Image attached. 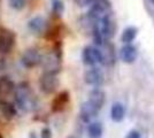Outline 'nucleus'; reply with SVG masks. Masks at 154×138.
Instances as JSON below:
<instances>
[{
	"label": "nucleus",
	"mask_w": 154,
	"mask_h": 138,
	"mask_svg": "<svg viewBox=\"0 0 154 138\" xmlns=\"http://www.w3.org/2000/svg\"><path fill=\"white\" fill-rule=\"evenodd\" d=\"M15 103L21 111L29 112L35 107V98L30 86L26 83H21L15 91Z\"/></svg>",
	"instance_id": "nucleus-1"
},
{
	"label": "nucleus",
	"mask_w": 154,
	"mask_h": 138,
	"mask_svg": "<svg viewBox=\"0 0 154 138\" xmlns=\"http://www.w3.org/2000/svg\"><path fill=\"white\" fill-rule=\"evenodd\" d=\"M39 86L40 90L44 93H53L58 89L59 86V78L54 72H44L39 79Z\"/></svg>",
	"instance_id": "nucleus-2"
},
{
	"label": "nucleus",
	"mask_w": 154,
	"mask_h": 138,
	"mask_svg": "<svg viewBox=\"0 0 154 138\" xmlns=\"http://www.w3.org/2000/svg\"><path fill=\"white\" fill-rule=\"evenodd\" d=\"M83 62L88 66H96L98 63H103V55L99 48L93 46H86L82 53Z\"/></svg>",
	"instance_id": "nucleus-3"
},
{
	"label": "nucleus",
	"mask_w": 154,
	"mask_h": 138,
	"mask_svg": "<svg viewBox=\"0 0 154 138\" xmlns=\"http://www.w3.org/2000/svg\"><path fill=\"white\" fill-rule=\"evenodd\" d=\"M97 29L105 40H109L115 33V26L109 15H106L97 23Z\"/></svg>",
	"instance_id": "nucleus-4"
},
{
	"label": "nucleus",
	"mask_w": 154,
	"mask_h": 138,
	"mask_svg": "<svg viewBox=\"0 0 154 138\" xmlns=\"http://www.w3.org/2000/svg\"><path fill=\"white\" fill-rule=\"evenodd\" d=\"M42 59H43V55L39 53L38 50L28 48L26 52L23 53V55L21 58V62L26 68H33L42 63Z\"/></svg>",
	"instance_id": "nucleus-5"
},
{
	"label": "nucleus",
	"mask_w": 154,
	"mask_h": 138,
	"mask_svg": "<svg viewBox=\"0 0 154 138\" xmlns=\"http://www.w3.org/2000/svg\"><path fill=\"white\" fill-rule=\"evenodd\" d=\"M15 44V35L11 30L2 29L0 31V54H7L12 51Z\"/></svg>",
	"instance_id": "nucleus-6"
},
{
	"label": "nucleus",
	"mask_w": 154,
	"mask_h": 138,
	"mask_svg": "<svg viewBox=\"0 0 154 138\" xmlns=\"http://www.w3.org/2000/svg\"><path fill=\"white\" fill-rule=\"evenodd\" d=\"M42 65H43L46 72H54L55 74L60 68V58L55 53H48L45 57H43Z\"/></svg>",
	"instance_id": "nucleus-7"
},
{
	"label": "nucleus",
	"mask_w": 154,
	"mask_h": 138,
	"mask_svg": "<svg viewBox=\"0 0 154 138\" xmlns=\"http://www.w3.org/2000/svg\"><path fill=\"white\" fill-rule=\"evenodd\" d=\"M84 81L86 84L98 87L103 83V75L100 69L91 68L84 74Z\"/></svg>",
	"instance_id": "nucleus-8"
},
{
	"label": "nucleus",
	"mask_w": 154,
	"mask_h": 138,
	"mask_svg": "<svg viewBox=\"0 0 154 138\" xmlns=\"http://www.w3.org/2000/svg\"><path fill=\"white\" fill-rule=\"evenodd\" d=\"M120 57L122 59L123 62L125 63H132L135 62L137 57H138V52H137V48L135 46L130 45V44H127L124 45L121 48L120 51Z\"/></svg>",
	"instance_id": "nucleus-9"
},
{
	"label": "nucleus",
	"mask_w": 154,
	"mask_h": 138,
	"mask_svg": "<svg viewBox=\"0 0 154 138\" xmlns=\"http://www.w3.org/2000/svg\"><path fill=\"white\" fill-rule=\"evenodd\" d=\"M28 28L29 30L35 35H42L45 31L46 21L43 16H35L28 22Z\"/></svg>",
	"instance_id": "nucleus-10"
},
{
	"label": "nucleus",
	"mask_w": 154,
	"mask_h": 138,
	"mask_svg": "<svg viewBox=\"0 0 154 138\" xmlns=\"http://www.w3.org/2000/svg\"><path fill=\"white\" fill-rule=\"evenodd\" d=\"M89 103L92 104L96 108L100 109L105 104V92L98 87L93 89L89 94Z\"/></svg>",
	"instance_id": "nucleus-11"
},
{
	"label": "nucleus",
	"mask_w": 154,
	"mask_h": 138,
	"mask_svg": "<svg viewBox=\"0 0 154 138\" xmlns=\"http://www.w3.org/2000/svg\"><path fill=\"white\" fill-rule=\"evenodd\" d=\"M98 112H99V109L96 108L92 104H90L89 101L83 103L82 106H81V118H82V120L85 121V122H88V121H90L92 118L97 116Z\"/></svg>",
	"instance_id": "nucleus-12"
},
{
	"label": "nucleus",
	"mask_w": 154,
	"mask_h": 138,
	"mask_svg": "<svg viewBox=\"0 0 154 138\" xmlns=\"http://www.w3.org/2000/svg\"><path fill=\"white\" fill-rule=\"evenodd\" d=\"M125 116V108L121 103L113 104L110 108V118L115 122H121Z\"/></svg>",
	"instance_id": "nucleus-13"
},
{
	"label": "nucleus",
	"mask_w": 154,
	"mask_h": 138,
	"mask_svg": "<svg viewBox=\"0 0 154 138\" xmlns=\"http://www.w3.org/2000/svg\"><path fill=\"white\" fill-rule=\"evenodd\" d=\"M101 55H103V63L110 65L115 60L114 48H113V46L110 45L108 41H105V52H101Z\"/></svg>",
	"instance_id": "nucleus-14"
},
{
	"label": "nucleus",
	"mask_w": 154,
	"mask_h": 138,
	"mask_svg": "<svg viewBox=\"0 0 154 138\" xmlns=\"http://www.w3.org/2000/svg\"><path fill=\"white\" fill-rule=\"evenodd\" d=\"M138 30L135 26H128L127 29L123 30L122 35H121V40L124 44H130L131 41H134L135 38L137 37Z\"/></svg>",
	"instance_id": "nucleus-15"
},
{
	"label": "nucleus",
	"mask_w": 154,
	"mask_h": 138,
	"mask_svg": "<svg viewBox=\"0 0 154 138\" xmlns=\"http://www.w3.org/2000/svg\"><path fill=\"white\" fill-rule=\"evenodd\" d=\"M88 135L90 138H101L103 125L100 122H92L88 127Z\"/></svg>",
	"instance_id": "nucleus-16"
},
{
	"label": "nucleus",
	"mask_w": 154,
	"mask_h": 138,
	"mask_svg": "<svg viewBox=\"0 0 154 138\" xmlns=\"http://www.w3.org/2000/svg\"><path fill=\"white\" fill-rule=\"evenodd\" d=\"M0 113L4 115V118H6L7 120H11L16 114V111H15L14 106L11 105L9 103L1 101L0 103Z\"/></svg>",
	"instance_id": "nucleus-17"
},
{
	"label": "nucleus",
	"mask_w": 154,
	"mask_h": 138,
	"mask_svg": "<svg viewBox=\"0 0 154 138\" xmlns=\"http://www.w3.org/2000/svg\"><path fill=\"white\" fill-rule=\"evenodd\" d=\"M52 9L58 15H61L64 11V4L62 0H52Z\"/></svg>",
	"instance_id": "nucleus-18"
},
{
	"label": "nucleus",
	"mask_w": 154,
	"mask_h": 138,
	"mask_svg": "<svg viewBox=\"0 0 154 138\" xmlns=\"http://www.w3.org/2000/svg\"><path fill=\"white\" fill-rule=\"evenodd\" d=\"M11 7L15 11H22L26 7V0H8Z\"/></svg>",
	"instance_id": "nucleus-19"
},
{
	"label": "nucleus",
	"mask_w": 154,
	"mask_h": 138,
	"mask_svg": "<svg viewBox=\"0 0 154 138\" xmlns=\"http://www.w3.org/2000/svg\"><path fill=\"white\" fill-rule=\"evenodd\" d=\"M12 87H13V84H12L11 81L5 78H2L0 81V91L4 90L5 92H11L12 91Z\"/></svg>",
	"instance_id": "nucleus-20"
},
{
	"label": "nucleus",
	"mask_w": 154,
	"mask_h": 138,
	"mask_svg": "<svg viewBox=\"0 0 154 138\" xmlns=\"http://www.w3.org/2000/svg\"><path fill=\"white\" fill-rule=\"evenodd\" d=\"M40 138H52V131L50 128H43L40 132Z\"/></svg>",
	"instance_id": "nucleus-21"
},
{
	"label": "nucleus",
	"mask_w": 154,
	"mask_h": 138,
	"mask_svg": "<svg viewBox=\"0 0 154 138\" xmlns=\"http://www.w3.org/2000/svg\"><path fill=\"white\" fill-rule=\"evenodd\" d=\"M75 2L79 7H86L89 6V5H92L93 0H75Z\"/></svg>",
	"instance_id": "nucleus-22"
},
{
	"label": "nucleus",
	"mask_w": 154,
	"mask_h": 138,
	"mask_svg": "<svg viewBox=\"0 0 154 138\" xmlns=\"http://www.w3.org/2000/svg\"><path fill=\"white\" fill-rule=\"evenodd\" d=\"M125 138H140V133L137 131V130H131V131L127 135Z\"/></svg>",
	"instance_id": "nucleus-23"
},
{
	"label": "nucleus",
	"mask_w": 154,
	"mask_h": 138,
	"mask_svg": "<svg viewBox=\"0 0 154 138\" xmlns=\"http://www.w3.org/2000/svg\"><path fill=\"white\" fill-rule=\"evenodd\" d=\"M149 1H151V2H152V4L154 5V0H149Z\"/></svg>",
	"instance_id": "nucleus-24"
}]
</instances>
